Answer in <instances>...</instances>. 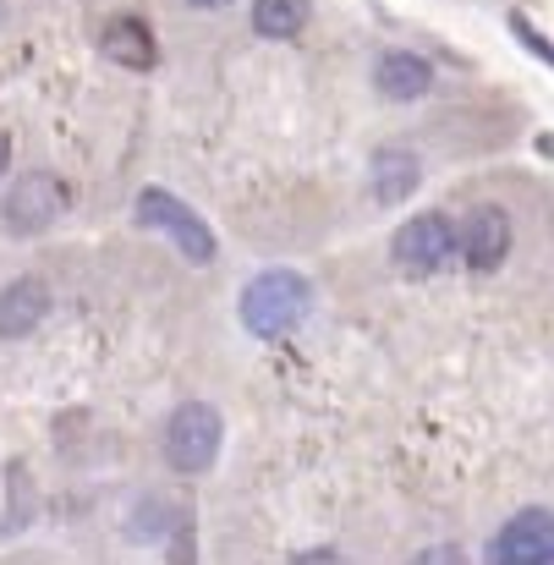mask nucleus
Segmentation results:
<instances>
[{"mask_svg":"<svg viewBox=\"0 0 554 565\" xmlns=\"http://www.w3.org/2000/svg\"><path fill=\"white\" fill-rule=\"evenodd\" d=\"M105 55L121 61V66H132V72H149L160 50H155L149 22H138V17H116V22L105 28Z\"/></svg>","mask_w":554,"mask_h":565,"instance_id":"9b49d317","label":"nucleus"},{"mask_svg":"<svg viewBox=\"0 0 554 565\" xmlns=\"http://www.w3.org/2000/svg\"><path fill=\"white\" fill-rule=\"evenodd\" d=\"M511 253V214L500 203H478L461 225V258L472 269H500Z\"/></svg>","mask_w":554,"mask_h":565,"instance_id":"0eeeda50","label":"nucleus"},{"mask_svg":"<svg viewBox=\"0 0 554 565\" xmlns=\"http://www.w3.org/2000/svg\"><path fill=\"white\" fill-rule=\"evenodd\" d=\"M489 561H500V565H550L554 561V516L550 511H516V516L494 533Z\"/></svg>","mask_w":554,"mask_h":565,"instance_id":"423d86ee","label":"nucleus"},{"mask_svg":"<svg viewBox=\"0 0 554 565\" xmlns=\"http://www.w3.org/2000/svg\"><path fill=\"white\" fill-rule=\"evenodd\" d=\"M253 28L264 39H291L308 28V0H253Z\"/></svg>","mask_w":554,"mask_h":565,"instance_id":"f8f14e48","label":"nucleus"},{"mask_svg":"<svg viewBox=\"0 0 554 565\" xmlns=\"http://www.w3.org/2000/svg\"><path fill=\"white\" fill-rule=\"evenodd\" d=\"M308 308H313V286H308L302 275H291V269H264V275L242 291V324H247L253 335H264V341L291 335V330L308 319Z\"/></svg>","mask_w":554,"mask_h":565,"instance_id":"f257e3e1","label":"nucleus"},{"mask_svg":"<svg viewBox=\"0 0 554 565\" xmlns=\"http://www.w3.org/2000/svg\"><path fill=\"white\" fill-rule=\"evenodd\" d=\"M220 434H225L220 428V412L209 401H187L166 423V461L177 472H203L220 456Z\"/></svg>","mask_w":554,"mask_h":565,"instance_id":"f03ea898","label":"nucleus"},{"mask_svg":"<svg viewBox=\"0 0 554 565\" xmlns=\"http://www.w3.org/2000/svg\"><path fill=\"white\" fill-rule=\"evenodd\" d=\"M456 247H461V236H456V225H450L445 214H417V220H406V225L395 231V242H390L401 275H434V269L450 264Z\"/></svg>","mask_w":554,"mask_h":565,"instance_id":"7ed1b4c3","label":"nucleus"},{"mask_svg":"<svg viewBox=\"0 0 554 565\" xmlns=\"http://www.w3.org/2000/svg\"><path fill=\"white\" fill-rule=\"evenodd\" d=\"M138 220H143V225H155V231H166L192 264H209V258H214V231L187 209L182 198H171V192H160V188L138 192Z\"/></svg>","mask_w":554,"mask_h":565,"instance_id":"20e7f679","label":"nucleus"},{"mask_svg":"<svg viewBox=\"0 0 554 565\" xmlns=\"http://www.w3.org/2000/svg\"><path fill=\"white\" fill-rule=\"evenodd\" d=\"M6 160H11V138L0 132V177H6Z\"/></svg>","mask_w":554,"mask_h":565,"instance_id":"4468645a","label":"nucleus"},{"mask_svg":"<svg viewBox=\"0 0 554 565\" xmlns=\"http://www.w3.org/2000/svg\"><path fill=\"white\" fill-rule=\"evenodd\" d=\"M369 177H373V203H401V198L417 192L423 166H417V154H406V149H379Z\"/></svg>","mask_w":554,"mask_h":565,"instance_id":"9d476101","label":"nucleus"},{"mask_svg":"<svg viewBox=\"0 0 554 565\" xmlns=\"http://www.w3.org/2000/svg\"><path fill=\"white\" fill-rule=\"evenodd\" d=\"M61 214H66V182L50 177V171L22 177V182L11 188V198H6V225H11L17 236H33V231L55 225Z\"/></svg>","mask_w":554,"mask_h":565,"instance_id":"39448f33","label":"nucleus"},{"mask_svg":"<svg viewBox=\"0 0 554 565\" xmlns=\"http://www.w3.org/2000/svg\"><path fill=\"white\" fill-rule=\"evenodd\" d=\"M192 6H209L214 11V6H231V0H192Z\"/></svg>","mask_w":554,"mask_h":565,"instance_id":"2eb2a0df","label":"nucleus"},{"mask_svg":"<svg viewBox=\"0 0 554 565\" xmlns=\"http://www.w3.org/2000/svg\"><path fill=\"white\" fill-rule=\"evenodd\" d=\"M0 17H6V11H0Z\"/></svg>","mask_w":554,"mask_h":565,"instance_id":"dca6fc26","label":"nucleus"},{"mask_svg":"<svg viewBox=\"0 0 554 565\" xmlns=\"http://www.w3.org/2000/svg\"><path fill=\"white\" fill-rule=\"evenodd\" d=\"M44 313H50V291H44V280H11V286L0 291V335H6V341L39 330Z\"/></svg>","mask_w":554,"mask_h":565,"instance_id":"6e6552de","label":"nucleus"},{"mask_svg":"<svg viewBox=\"0 0 554 565\" xmlns=\"http://www.w3.org/2000/svg\"><path fill=\"white\" fill-rule=\"evenodd\" d=\"M373 83H379L384 99H423V94L434 88V66L417 61V55H406V50H390V55L379 61Z\"/></svg>","mask_w":554,"mask_h":565,"instance_id":"1a4fd4ad","label":"nucleus"},{"mask_svg":"<svg viewBox=\"0 0 554 565\" xmlns=\"http://www.w3.org/2000/svg\"><path fill=\"white\" fill-rule=\"evenodd\" d=\"M516 33H522V39L533 44V55H544V61H554V44H550V39H539V33H533V28H528L522 17H516Z\"/></svg>","mask_w":554,"mask_h":565,"instance_id":"ddd939ff","label":"nucleus"}]
</instances>
